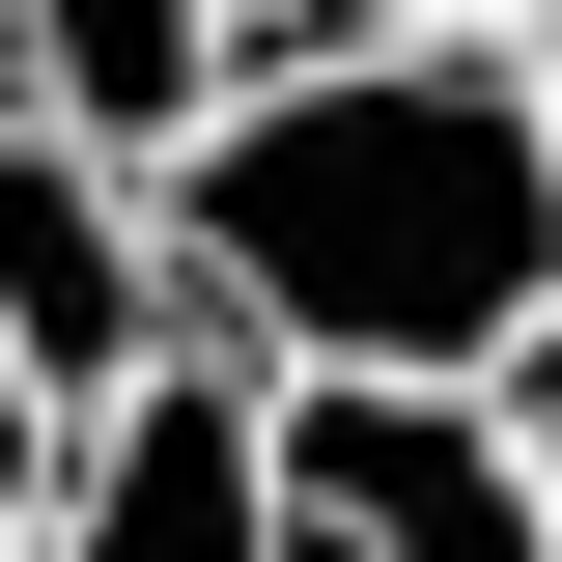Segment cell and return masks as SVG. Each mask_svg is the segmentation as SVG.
I'll return each instance as SVG.
<instances>
[{
  "label": "cell",
  "instance_id": "6",
  "mask_svg": "<svg viewBox=\"0 0 562 562\" xmlns=\"http://www.w3.org/2000/svg\"><path fill=\"white\" fill-rule=\"evenodd\" d=\"M57 422H85V394H57V366H29V338H0V562L57 535Z\"/></svg>",
  "mask_w": 562,
  "mask_h": 562
},
{
  "label": "cell",
  "instance_id": "8",
  "mask_svg": "<svg viewBox=\"0 0 562 562\" xmlns=\"http://www.w3.org/2000/svg\"><path fill=\"white\" fill-rule=\"evenodd\" d=\"M506 57H535V113H562V0H535V29H506Z\"/></svg>",
  "mask_w": 562,
  "mask_h": 562
},
{
  "label": "cell",
  "instance_id": "5",
  "mask_svg": "<svg viewBox=\"0 0 562 562\" xmlns=\"http://www.w3.org/2000/svg\"><path fill=\"white\" fill-rule=\"evenodd\" d=\"M225 57H254V0H0V85L85 113L113 169H169V140L225 113Z\"/></svg>",
  "mask_w": 562,
  "mask_h": 562
},
{
  "label": "cell",
  "instance_id": "9",
  "mask_svg": "<svg viewBox=\"0 0 562 562\" xmlns=\"http://www.w3.org/2000/svg\"><path fill=\"white\" fill-rule=\"evenodd\" d=\"M394 29H506V0H394Z\"/></svg>",
  "mask_w": 562,
  "mask_h": 562
},
{
  "label": "cell",
  "instance_id": "1",
  "mask_svg": "<svg viewBox=\"0 0 562 562\" xmlns=\"http://www.w3.org/2000/svg\"><path fill=\"white\" fill-rule=\"evenodd\" d=\"M140 198H169V281L254 366H506L562 310V113L506 29L338 0L310 57H225V113Z\"/></svg>",
  "mask_w": 562,
  "mask_h": 562
},
{
  "label": "cell",
  "instance_id": "2",
  "mask_svg": "<svg viewBox=\"0 0 562 562\" xmlns=\"http://www.w3.org/2000/svg\"><path fill=\"white\" fill-rule=\"evenodd\" d=\"M254 450H281V562H562L506 366H254Z\"/></svg>",
  "mask_w": 562,
  "mask_h": 562
},
{
  "label": "cell",
  "instance_id": "3",
  "mask_svg": "<svg viewBox=\"0 0 562 562\" xmlns=\"http://www.w3.org/2000/svg\"><path fill=\"white\" fill-rule=\"evenodd\" d=\"M29 562H281V450H254V338H140L113 394L57 422V535Z\"/></svg>",
  "mask_w": 562,
  "mask_h": 562
},
{
  "label": "cell",
  "instance_id": "4",
  "mask_svg": "<svg viewBox=\"0 0 562 562\" xmlns=\"http://www.w3.org/2000/svg\"><path fill=\"white\" fill-rule=\"evenodd\" d=\"M0 338L57 366V394H113L140 338H198V281H169V198H140L85 113H29V85H0Z\"/></svg>",
  "mask_w": 562,
  "mask_h": 562
},
{
  "label": "cell",
  "instance_id": "7",
  "mask_svg": "<svg viewBox=\"0 0 562 562\" xmlns=\"http://www.w3.org/2000/svg\"><path fill=\"white\" fill-rule=\"evenodd\" d=\"M506 422H535V506H562V310L506 338Z\"/></svg>",
  "mask_w": 562,
  "mask_h": 562
}]
</instances>
